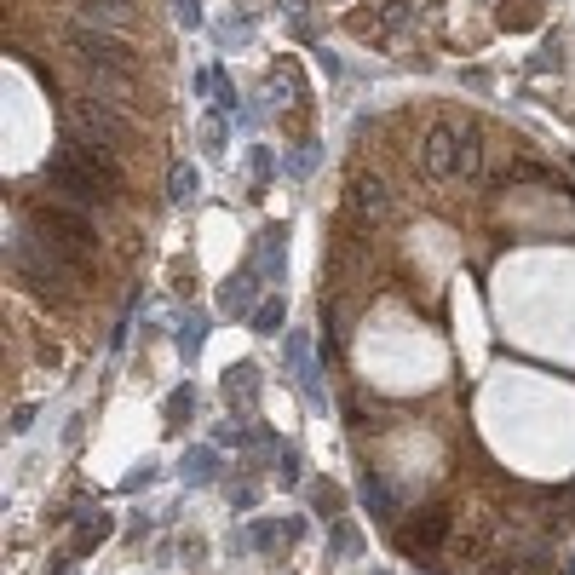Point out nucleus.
<instances>
[{
  "label": "nucleus",
  "mask_w": 575,
  "mask_h": 575,
  "mask_svg": "<svg viewBox=\"0 0 575 575\" xmlns=\"http://www.w3.org/2000/svg\"><path fill=\"white\" fill-rule=\"evenodd\" d=\"M6 265H12V276H18V282L41 299V305L64 311V305H75V299H81V288H87L92 253H75V248H64V242H52L46 230H35L18 213V219H12V230H6Z\"/></svg>",
  "instance_id": "1"
},
{
  "label": "nucleus",
  "mask_w": 575,
  "mask_h": 575,
  "mask_svg": "<svg viewBox=\"0 0 575 575\" xmlns=\"http://www.w3.org/2000/svg\"><path fill=\"white\" fill-rule=\"evenodd\" d=\"M41 190L87 207V213H110L121 202V190H127V167L104 144H87V138L64 133V144L41 161Z\"/></svg>",
  "instance_id": "2"
},
{
  "label": "nucleus",
  "mask_w": 575,
  "mask_h": 575,
  "mask_svg": "<svg viewBox=\"0 0 575 575\" xmlns=\"http://www.w3.org/2000/svg\"><path fill=\"white\" fill-rule=\"evenodd\" d=\"M420 173H426L432 184H472L483 173V138H478V127L437 121L432 133L420 138Z\"/></svg>",
  "instance_id": "3"
},
{
  "label": "nucleus",
  "mask_w": 575,
  "mask_h": 575,
  "mask_svg": "<svg viewBox=\"0 0 575 575\" xmlns=\"http://www.w3.org/2000/svg\"><path fill=\"white\" fill-rule=\"evenodd\" d=\"M64 133L87 138V144H104V150H115V156L138 144L133 115L121 110L115 98H98V92H69L64 98Z\"/></svg>",
  "instance_id": "4"
},
{
  "label": "nucleus",
  "mask_w": 575,
  "mask_h": 575,
  "mask_svg": "<svg viewBox=\"0 0 575 575\" xmlns=\"http://www.w3.org/2000/svg\"><path fill=\"white\" fill-rule=\"evenodd\" d=\"M18 213L35 230H46L52 242H64V248H75V253H92V242H98V230H92V219H98V213L64 202V196H46V190H41V196L18 202Z\"/></svg>",
  "instance_id": "5"
},
{
  "label": "nucleus",
  "mask_w": 575,
  "mask_h": 575,
  "mask_svg": "<svg viewBox=\"0 0 575 575\" xmlns=\"http://www.w3.org/2000/svg\"><path fill=\"white\" fill-rule=\"evenodd\" d=\"M64 41H69V52H75V64L81 69H127V75L138 69V46L121 41V29H104V23L75 18L64 29Z\"/></svg>",
  "instance_id": "6"
},
{
  "label": "nucleus",
  "mask_w": 575,
  "mask_h": 575,
  "mask_svg": "<svg viewBox=\"0 0 575 575\" xmlns=\"http://www.w3.org/2000/svg\"><path fill=\"white\" fill-rule=\"evenodd\" d=\"M449 529H455V512L449 506H426V512H414L409 524H397V547L409 558H432L449 541Z\"/></svg>",
  "instance_id": "7"
},
{
  "label": "nucleus",
  "mask_w": 575,
  "mask_h": 575,
  "mask_svg": "<svg viewBox=\"0 0 575 575\" xmlns=\"http://www.w3.org/2000/svg\"><path fill=\"white\" fill-rule=\"evenodd\" d=\"M345 207L357 213V219H368V225H380V219H391L397 213V190H391L380 173H351V184H345Z\"/></svg>",
  "instance_id": "8"
},
{
  "label": "nucleus",
  "mask_w": 575,
  "mask_h": 575,
  "mask_svg": "<svg viewBox=\"0 0 575 575\" xmlns=\"http://www.w3.org/2000/svg\"><path fill=\"white\" fill-rule=\"evenodd\" d=\"M357 495H363V506H368V518H374V524H391V529L403 524V518H397V512H403V489H397L380 466H363Z\"/></svg>",
  "instance_id": "9"
},
{
  "label": "nucleus",
  "mask_w": 575,
  "mask_h": 575,
  "mask_svg": "<svg viewBox=\"0 0 575 575\" xmlns=\"http://www.w3.org/2000/svg\"><path fill=\"white\" fill-rule=\"evenodd\" d=\"M219 391H225V409L236 414V420H248L253 403H259V391H265V368H259V363H236V368H225Z\"/></svg>",
  "instance_id": "10"
},
{
  "label": "nucleus",
  "mask_w": 575,
  "mask_h": 575,
  "mask_svg": "<svg viewBox=\"0 0 575 575\" xmlns=\"http://www.w3.org/2000/svg\"><path fill=\"white\" fill-rule=\"evenodd\" d=\"M282 351H288V374H294V386L311 397V403H322L328 391H322L317 380V363H311V334L305 328H294V334H282Z\"/></svg>",
  "instance_id": "11"
},
{
  "label": "nucleus",
  "mask_w": 575,
  "mask_h": 575,
  "mask_svg": "<svg viewBox=\"0 0 575 575\" xmlns=\"http://www.w3.org/2000/svg\"><path fill=\"white\" fill-rule=\"evenodd\" d=\"M259 288H265V276H259V265H242V271L230 276L225 288H219V311L225 317H253V305H259Z\"/></svg>",
  "instance_id": "12"
},
{
  "label": "nucleus",
  "mask_w": 575,
  "mask_h": 575,
  "mask_svg": "<svg viewBox=\"0 0 575 575\" xmlns=\"http://www.w3.org/2000/svg\"><path fill=\"white\" fill-rule=\"evenodd\" d=\"M110 529H115V518L104 512V506H75V541H69V552L87 558L98 541H110Z\"/></svg>",
  "instance_id": "13"
},
{
  "label": "nucleus",
  "mask_w": 575,
  "mask_h": 575,
  "mask_svg": "<svg viewBox=\"0 0 575 575\" xmlns=\"http://www.w3.org/2000/svg\"><path fill=\"white\" fill-rule=\"evenodd\" d=\"M75 18L104 23V29H133L138 23V0H69Z\"/></svg>",
  "instance_id": "14"
},
{
  "label": "nucleus",
  "mask_w": 575,
  "mask_h": 575,
  "mask_svg": "<svg viewBox=\"0 0 575 575\" xmlns=\"http://www.w3.org/2000/svg\"><path fill=\"white\" fill-rule=\"evenodd\" d=\"M253 265L265 282H282V265H288V230H259V242H253Z\"/></svg>",
  "instance_id": "15"
},
{
  "label": "nucleus",
  "mask_w": 575,
  "mask_h": 575,
  "mask_svg": "<svg viewBox=\"0 0 575 575\" xmlns=\"http://www.w3.org/2000/svg\"><path fill=\"white\" fill-rule=\"evenodd\" d=\"M219 472H225V460H219V443H196V449H184V460H179V478L184 483H219Z\"/></svg>",
  "instance_id": "16"
},
{
  "label": "nucleus",
  "mask_w": 575,
  "mask_h": 575,
  "mask_svg": "<svg viewBox=\"0 0 575 575\" xmlns=\"http://www.w3.org/2000/svg\"><path fill=\"white\" fill-rule=\"evenodd\" d=\"M299 535H305V524L299 518H259V524H248V547H259V552H276V547H294Z\"/></svg>",
  "instance_id": "17"
},
{
  "label": "nucleus",
  "mask_w": 575,
  "mask_h": 575,
  "mask_svg": "<svg viewBox=\"0 0 575 575\" xmlns=\"http://www.w3.org/2000/svg\"><path fill=\"white\" fill-rule=\"evenodd\" d=\"M207 311H184L179 317V328H173V345H179V357L184 363H196V351H202V340H207Z\"/></svg>",
  "instance_id": "18"
},
{
  "label": "nucleus",
  "mask_w": 575,
  "mask_h": 575,
  "mask_svg": "<svg viewBox=\"0 0 575 575\" xmlns=\"http://www.w3.org/2000/svg\"><path fill=\"white\" fill-rule=\"evenodd\" d=\"M167 196H173L179 207H196V202H202V173H196L190 161H179V167L167 173Z\"/></svg>",
  "instance_id": "19"
},
{
  "label": "nucleus",
  "mask_w": 575,
  "mask_h": 575,
  "mask_svg": "<svg viewBox=\"0 0 575 575\" xmlns=\"http://www.w3.org/2000/svg\"><path fill=\"white\" fill-rule=\"evenodd\" d=\"M322 334H328V351H340L351 340V311H345L340 294H328V305H322Z\"/></svg>",
  "instance_id": "20"
},
{
  "label": "nucleus",
  "mask_w": 575,
  "mask_h": 575,
  "mask_svg": "<svg viewBox=\"0 0 575 575\" xmlns=\"http://www.w3.org/2000/svg\"><path fill=\"white\" fill-rule=\"evenodd\" d=\"M253 334H265V340H271V334H282V322H288V305H282V294H265L259 299V305H253Z\"/></svg>",
  "instance_id": "21"
},
{
  "label": "nucleus",
  "mask_w": 575,
  "mask_h": 575,
  "mask_svg": "<svg viewBox=\"0 0 575 575\" xmlns=\"http://www.w3.org/2000/svg\"><path fill=\"white\" fill-rule=\"evenodd\" d=\"M305 501H311V512H317V518H340L345 495H340V483L317 478V483H305Z\"/></svg>",
  "instance_id": "22"
},
{
  "label": "nucleus",
  "mask_w": 575,
  "mask_h": 575,
  "mask_svg": "<svg viewBox=\"0 0 575 575\" xmlns=\"http://www.w3.org/2000/svg\"><path fill=\"white\" fill-rule=\"evenodd\" d=\"M248 173H253V190H271V179H276L271 144H253V150H248Z\"/></svg>",
  "instance_id": "23"
},
{
  "label": "nucleus",
  "mask_w": 575,
  "mask_h": 575,
  "mask_svg": "<svg viewBox=\"0 0 575 575\" xmlns=\"http://www.w3.org/2000/svg\"><path fill=\"white\" fill-rule=\"evenodd\" d=\"M317 161H322V144H317V138H311V144H299L294 156H288V179L305 184L311 173H317Z\"/></svg>",
  "instance_id": "24"
},
{
  "label": "nucleus",
  "mask_w": 575,
  "mask_h": 575,
  "mask_svg": "<svg viewBox=\"0 0 575 575\" xmlns=\"http://www.w3.org/2000/svg\"><path fill=\"white\" fill-rule=\"evenodd\" d=\"M196 414V386H179V391H167V426L179 432L184 420Z\"/></svg>",
  "instance_id": "25"
},
{
  "label": "nucleus",
  "mask_w": 575,
  "mask_h": 575,
  "mask_svg": "<svg viewBox=\"0 0 575 575\" xmlns=\"http://www.w3.org/2000/svg\"><path fill=\"white\" fill-rule=\"evenodd\" d=\"M271 472H276L282 489H294V483H299V455L288 449V443H276V449H271Z\"/></svg>",
  "instance_id": "26"
},
{
  "label": "nucleus",
  "mask_w": 575,
  "mask_h": 575,
  "mask_svg": "<svg viewBox=\"0 0 575 575\" xmlns=\"http://www.w3.org/2000/svg\"><path fill=\"white\" fill-rule=\"evenodd\" d=\"M357 547H363L357 524H334V558H357Z\"/></svg>",
  "instance_id": "27"
},
{
  "label": "nucleus",
  "mask_w": 575,
  "mask_h": 575,
  "mask_svg": "<svg viewBox=\"0 0 575 575\" xmlns=\"http://www.w3.org/2000/svg\"><path fill=\"white\" fill-rule=\"evenodd\" d=\"M535 18H541V6H535V0H524V6H512V12L501 6V29H529Z\"/></svg>",
  "instance_id": "28"
},
{
  "label": "nucleus",
  "mask_w": 575,
  "mask_h": 575,
  "mask_svg": "<svg viewBox=\"0 0 575 575\" xmlns=\"http://www.w3.org/2000/svg\"><path fill=\"white\" fill-rule=\"evenodd\" d=\"M173 18H179L184 29H202V6H196V0H173Z\"/></svg>",
  "instance_id": "29"
},
{
  "label": "nucleus",
  "mask_w": 575,
  "mask_h": 575,
  "mask_svg": "<svg viewBox=\"0 0 575 575\" xmlns=\"http://www.w3.org/2000/svg\"><path fill=\"white\" fill-rule=\"evenodd\" d=\"M558 64H564L558 41H547V52H535V58H529V69H535V75H541V69H558Z\"/></svg>",
  "instance_id": "30"
},
{
  "label": "nucleus",
  "mask_w": 575,
  "mask_h": 575,
  "mask_svg": "<svg viewBox=\"0 0 575 575\" xmlns=\"http://www.w3.org/2000/svg\"><path fill=\"white\" fill-rule=\"evenodd\" d=\"M230 506H236V512H248V506H253V483H248V478L230 483Z\"/></svg>",
  "instance_id": "31"
},
{
  "label": "nucleus",
  "mask_w": 575,
  "mask_h": 575,
  "mask_svg": "<svg viewBox=\"0 0 575 575\" xmlns=\"http://www.w3.org/2000/svg\"><path fill=\"white\" fill-rule=\"evenodd\" d=\"M29 426H35V409H29V403H23V409L12 414V432H29Z\"/></svg>",
  "instance_id": "32"
},
{
  "label": "nucleus",
  "mask_w": 575,
  "mask_h": 575,
  "mask_svg": "<svg viewBox=\"0 0 575 575\" xmlns=\"http://www.w3.org/2000/svg\"><path fill=\"white\" fill-rule=\"evenodd\" d=\"M46 575H69V558H58V564H52V570H46Z\"/></svg>",
  "instance_id": "33"
},
{
  "label": "nucleus",
  "mask_w": 575,
  "mask_h": 575,
  "mask_svg": "<svg viewBox=\"0 0 575 575\" xmlns=\"http://www.w3.org/2000/svg\"><path fill=\"white\" fill-rule=\"evenodd\" d=\"M368 575H386V570H368Z\"/></svg>",
  "instance_id": "34"
}]
</instances>
